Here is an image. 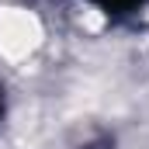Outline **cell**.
Listing matches in <instances>:
<instances>
[{"instance_id":"obj_1","label":"cell","mask_w":149,"mask_h":149,"mask_svg":"<svg viewBox=\"0 0 149 149\" xmlns=\"http://www.w3.org/2000/svg\"><path fill=\"white\" fill-rule=\"evenodd\" d=\"M90 3H97V7H101V10H108V14H125V10L142 7L146 0H90Z\"/></svg>"},{"instance_id":"obj_2","label":"cell","mask_w":149,"mask_h":149,"mask_svg":"<svg viewBox=\"0 0 149 149\" xmlns=\"http://www.w3.org/2000/svg\"><path fill=\"white\" fill-rule=\"evenodd\" d=\"M0 118H3V87H0Z\"/></svg>"}]
</instances>
